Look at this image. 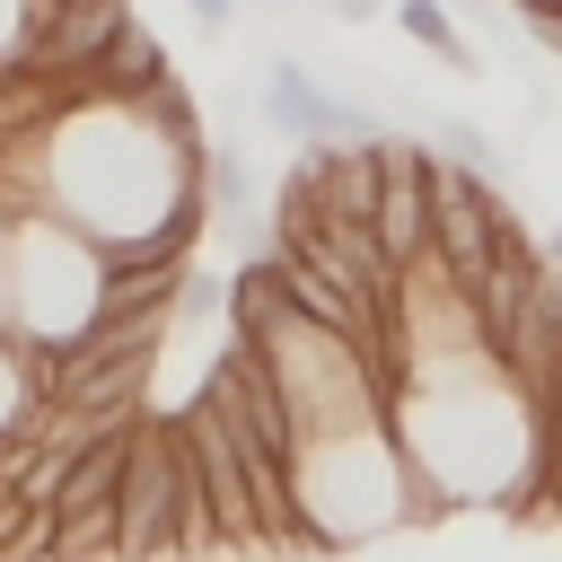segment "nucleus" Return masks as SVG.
<instances>
[{
	"mask_svg": "<svg viewBox=\"0 0 562 562\" xmlns=\"http://www.w3.org/2000/svg\"><path fill=\"white\" fill-rule=\"evenodd\" d=\"M105 281H114V255L53 202H18V228H9V299H0V325L35 351H61L79 325H97L105 307Z\"/></svg>",
	"mask_w": 562,
	"mask_h": 562,
	"instance_id": "obj_1",
	"label": "nucleus"
},
{
	"mask_svg": "<svg viewBox=\"0 0 562 562\" xmlns=\"http://www.w3.org/2000/svg\"><path fill=\"white\" fill-rule=\"evenodd\" d=\"M430 193H439L430 255L448 263V281H457V290L492 281V263L518 246V220H509V202H501V176H483V167H465V158H448V149H439Z\"/></svg>",
	"mask_w": 562,
	"mask_h": 562,
	"instance_id": "obj_2",
	"label": "nucleus"
},
{
	"mask_svg": "<svg viewBox=\"0 0 562 562\" xmlns=\"http://www.w3.org/2000/svg\"><path fill=\"white\" fill-rule=\"evenodd\" d=\"M123 553H184V448L176 413L132 422V474H123Z\"/></svg>",
	"mask_w": 562,
	"mask_h": 562,
	"instance_id": "obj_3",
	"label": "nucleus"
},
{
	"mask_svg": "<svg viewBox=\"0 0 562 562\" xmlns=\"http://www.w3.org/2000/svg\"><path fill=\"white\" fill-rule=\"evenodd\" d=\"M263 123H272L281 140H299V149H325V140H378V132H386L369 105L334 97L307 61H272V70H263Z\"/></svg>",
	"mask_w": 562,
	"mask_h": 562,
	"instance_id": "obj_4",
	"label": "nucleus"
},
{
	"mask_svg": "<svg viewBox=\"0 0 562 562\" xmlns=\"http://www.w3.org/2000/svg\"><path fill=\"white\" fill-rule=\"evenodd\" d=\"M430 176H439V149H422V140L386 132V193H378V237H386V255H395V263L430 255V220H439V193H430Z\"/></svg>",
	"mask_w": 562,
	"mask_h": 562,
	"instance_id": "obj_5",
	"label": "nucleus"
},
{
	"mask_svg": "<svg viewBox=\"0 0 562 562\" xmlns=\"http://www.w3.org/2000/svg\"><path fill=\"white\" fill-rule=\"evenodd\" d=\"M132 0H44V26H35V70L53 79H88L97 53L123 35Z\"/></svg>",
	"mask_w": 562,
	"mask_h": 562,
	"instance_id": "obj_6",
	"label": "nucleus"
},
{
	"mask_svg": "<svg viewBox=\"0 0 562 562\" xmlns=\"http://www.w3.org/2000/svg\"><path fill=\"white\" fill-rule=\"evenodd\" d=\"M202 184H211V211H220V228H228L237 246L272 255V228H263V184H255V167H246V149H237V140H211V167H202Z\"/></svg>",
	"mask_w": 562,
	"mask_h": 562,
	"instance_id": "obj_7",
	"label": "nucleus"
},
{
	"mask_svg": "<svg viewBox=\"0 0 562 562\" xmlns=\"http://www.w3.org/2000/svg\"><path fill=\"white\" fill-rule=\"evenodd\" d=\"M158 79H176V70H167V44H158L140 18H123V35L97 53V70H88L79 88H105V97H149Z\"/></svg>",
	"mask_w": 562,
	"mask_h": 562,
	"instance_id": "obj_8",
	"label": "nucleus"
},
{
	"mask_svg": "<svg viewBox=\"0 0 562 562\" xmlns=\"http://www.w3.org/2000/svg\"><path fill=\"white\" fill-rule=\"evenodd\" d=\"M386 18H395L422 53H439L448 70L483 79V53H474V35H465V9H457V0H386Z\"/></svg>",
	"mask_w": 562,
	"mask_h": 562,
	"instance_id": "obj_9",
	"label": "nucleus"
},
{
	"mask_svg": "<svg viewBox=\"0 0 562 562\" xmlns=\"http://www.w3.org/2000/svg\"><path fill=\"white\" fill-rule=\"evenodd\" d=\"M35 413H44V360H35V342H18L0 325V439L26 430Z\"/></svg>",
	"mask_w": 562,
	"mask_h": 562,
	"instance_id": "obj_10",
	"label": "nucleus"
},
{
	"mask_svg": "<svg viewBox=\"0 0 562 562\" xmlns=\"http://www.w3.org/2000/svg\"><path fill=\"white\" fill-rule=\"evenodd\" d=\"M536 501L562 509V369H553L544 395H536Z\"/></svg>",
	"mask_w": 562,
	"mask_h": 562,
	"instance_id": "obj_11",
	"label": "nucleus"
},
{
	"mask_svg": "<svg viewBox=\"0 0 562 562\" xmlns=\"http://www.w3.org/2000/svg\"><path fill=\"white\" fill-rule=\"evenodd\" d=\"M430 132H439V149H448V158H465V167H483V176H509V149H501L483 123H465V114H439Z\"/></svg>",
	"mask_w": 562,
	"mask_h": 562,
	"instance_id": "obj_12",
	"label": "nucleus"
},
{
	"mask_svg": "<svg viewBox=\"0 0 562 562\" xmlns=\"http://www.w3.org/2000/svg\"><path fill=\"white\" fill-rule=\"evenodd\" d=\"M35 26H44V0H0V79L35 61Z\"/></svg>",
	"mask_w": 562,
	"mask_h": 562,
	"instance_id": "obj_13",
	"label": "nucleus"
},
{
	"mask_svg": "<svg viewBox=\"0 0 562 562\" xmlns=\"http://www.w3.org/2000/svg\"><path fill=\"white\" fill-rule=\"evenodd\" d=\"M184 18H193L202 35H228V26H237V0H184Z\"/></svg>",
	"mask_w": 562,
	"mask_h": 562,
	"instance_id": "obj_14",
	"label": "nucleus"
},
{
	"mask_svg": "<svg viewBox=\"0 0 562 562\" xmlns=\"http://www.w3.org/2000/svg\"><path fill=\"white\" fill-rule=\"evenodd\" d=\"M9 228H18V202L0 193V299H9Z\"/></svg>",
	"mask_w": 562,
	"mask_h": 562,
	"instance_id": "obj_15",
	"label": "nucleus"
},
{
	"mask_svg": "<svg viewBox=\"0 0 562 562\" xmlns=\"http://www.w3.org/2000/svg\"><path fill=\"white\" fill-rule=\"evenodd\" d=\"M325 9H334V18H351V26H360V18H378V9H386V0H325Z\"/></svg>",
	"mask_w": 562,
	"mask_h": 562,
	"instance_id": "obj_16",
	"label": "nucleus"
},
{
	"mask_svg": "<svg viewBox=\"0 0 562 562\" xmlns=\"http://www.w3.org/2000/svg\"><path fill=\"white\" fill-rule=\"evenodd\" d=\"M544 263H562V228H553V237H544Z\"/></svg>",
	"mask_w": 562,
	"mask_h": 562,
	"instance_id": "obj_17",
	"label": "nucleus"
},
{
	"mask_svg": "<svg viewBox=\"0 0 562 562\" xmlns=\"http://www.w3.org/2000/svg\"><path fill=\"white\" fill-rule=\"evenodd\" d=\"M518 9H562V0H518Z\"/></svg>",
	"mask_w": 562,
	"mask_h": 562,
	"instance_id": "obj_18",
	"label": "nucleus"
}]
</instances>
